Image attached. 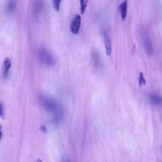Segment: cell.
Segmentation results:
<instances>
[{
	"label": "cell",
	"instance_id": "cell-1",
	"mask_svg": "<svg viewBox=\"0 0 162 162\" xmlns=\"http://www.w3.org/2000/svg\"><path fill=\"white\" fill-rule=\"evenodd\" d=\"M38 100L44 109L52 115L56 121L62 118L63 115V110L60 103L54 99L40 95Z\"/></svg>",
	"mask_w": 162,
	"mask_h": 162
},
{
	"label": "cell",
	"instance_id": "cell-2",
	"mask_svg": "<svg viewBox=\"0 0 162 162\" xmlns=\"http://www.w3.org/2000/svg\"><path fill=\"white\" fill-rule=\"evenodd\" d=\"M39 58L40 62L48 66H52L55 63V59L51 54L44 48L40 49Z\"/></svg>",
	"mask_w": 162,
	"mask_h": 162
},
{
	"label": "cell",
	"instance_id": "cell-3",
	"mask_svg": "<svg viewBox=\"0 0 162 162\" xmlns=\"http://www.w3.org/2000/svg\"><path fill=\"white\" fill-rule=\"evenodd\" d=\"M82 21L80 16L78 14L75 15L72 20L70 25V29L72 33L76 34L79 32Z\"/></svg>",
	"mask_w": 162,
	"mask_h": 162
},
{
	"label": "cell",
	"instance_id": "cell-4",
	"mask_svg": "<svg viewBox=\"0 0 162 162\" xmlns=\"http://www.w3.org/2000/svg\"><path fill=\"white\" fill-rule=\"evenodd\" d=\"M92 59L94 66L97 70L99 69L102 65V61L99 53L95 50H94L92 53Z\"/></svg>",
	"mask_w": 162,
	"mask_h": 162
},
{
	"label": "cell",
	"instance_id": "cell-5",
	"mask_svg": "<svg viewBox=\"0 0 162 162\" xmlns=\"http://www.w3.org/2000/svg\"><path fill=\"white\" fill-rule=\"evenodd\" d=\"M103 34L106 49V53L108 56H110L112 51L111 40L109 36L106 32H104Z\"/></svg>",
	"mask_w": 162,
	"mask_h": 162
},
{
	"label": "cell",
	"instance_id": "cell-6",
	"mask_svg": "<svg viewBox=\"0 0 162 162\" xmlns=\"http://www.w3.org/2000/svg\"><path fill=\"white\" fill-rule=\"evenodd\" d=\"M144 43L148 55H151L152 52V45L149 38L147 35H145L144 38Z\"/></svg>",
	"mask_w": 162,
	"mask_h": 162
},
{
	"label": "cell",
	"instance_id": "cell-7",
	"mask_svg": "<svg viewBox=\"0 0 162 162\" xmlns=\"http://www.w3.org/2000/svg\"><path fill=\"white\" fill-rule=\"evenodd\" d=\"M11 65L10 59L8 57L6 58L4 63L3 76L5 78L8 77Z\"/></svg>",
	"mask_w": 162,
	"mask_h": 162
},
{
	"label": "cell",
	"instance_id": "cell-8",
	"mask_svg": "<svg viewBox=\"0 0 162 162\" xmlns=\"http://www.w3.org/2000/svg\"><path fill=\"white\" fill-rule=\"evenodd\" d=\"M127 1L125 0L121 3L119 6V10L123 20H124L126 17L127 9Z\"/></svg>",
	"mask_w": 162,
	"mask_h": 162
},
{
	"label": "cell",
	"instance_id": "cell-9",
	"mask_svg": "<svg viewBox=\"0 0 162 162\" xmlns=\"http://www.w3.org/2000/svg\"><path fill=\"white\" fill-rule=\"evenodd\" d=\"M16 3L14 1H9L7 4V10L8 12L11 13H13L15 9Z\"/></svg>",
	"mask_w": 162,
	"mask_h": 162
},
{
	"label": "cell",
	"instance_id": "cell-10",
	"mask_svg": "<svg viewBox=\"0 0 162 162\" xmlns=\"http://www.w3.org/2000/svg\"><path fill=\"white\" fill-rule=\"evenodd\" d=\"M150 100L151 102L155 105L160 104L161 102V99L160 97L157 94H153L150 97Z\"/></svg>",
	"mask_w": 162,
	"mask_h": 162
},
{
	"label": "cell",
	"instance_id": "cell-11",
	"mask_svg": "<svg viewBox=\"0 0 162 162\" xmlns=\"http://www.w3.org/2000/svg\"><path fill=\"white\" fill-rule=\"evenodd\" d=\"M88 2V1L87 0H81V1H80V12L82 14H83L85 12Z\"/></svg>",
	"mask_w": 162,
	"mask_h": 162
},
{
	"label": "cell",
	"instance_id": "cell-12",
	"mask_svg": "<svg viewBox=\"0 0 162 162\" xmlns=\"http://www.w3.org/2000/svg\"><path fill=\"white\" fill-rule=\"evenodd\" d=\"M43 3L42 1H38L36 3L34 6L35 11L37 13H40L43 9Z\"/></svg>",
	"mask_w": 162,
	"mask_h": 162
},
{
	"label": "cell",
	"instance_id": "cell-13",
	"mask_svg": "<svg viewBox=\"0 0 162 162\" xmlns=\"http://www.w3.org/2000/svg\"><path fill=\"white\" fill-rule=\"evenodd\" d=\"M61 1L60 0H54L53 1V6L55 9L57 11L60 9V4Z\"/></svg>",
	"mask_w": 162,
	"mask_h": 162
},
{
	"label": "cell",
	"instance_id": "cell-14",
	"mask_svg": "<svg viewBox=\"0 0 162 162\" xmlns=\"http://www.w3.org/2000/svg\"><path fill=\"white\" fill-rule=\"evenodd\" d=\"M139 83L141 85L146 84V82L142 73H140L139 77Z\"/></svg>",
	"mask_w": 162,
	"mask_h": 162
},
{
	"label": "cell",
	"instance_id": "cell-15",
	"mask_svg": "<svg viewBox=\"0 0 162 162\" xmlns=\"http://www.w3.org/2000/svg\"><path fill=\"white\" fill-rule=\"evenodd\" d=\"M4 112L3 104L0 102V117H3Z\"/></svg>",
	"mask_w": 162,
	"mask_h": 162
},
{
	"label": "cell",
	"instance_id": "cell-16",
	"mask_svg": "<svg viewBox=\"0 0 162 162\" xmlns=\"http://www.w3.org/2000/svg\"><path fill=\"white\" fill-rule=\"evenodd\" d=\"M2 126L0 125V139H1L2 137Z\"/></svg>",
	"mask_w": 162,
	"mask_h": 162
},
{
	"label": "cell",
	"instance_id": "cell-17",
	"mask_svg": "<svg viewBox=\"0 0 162 162\" xmlns=\"http://www.w3.org/2000/svg\"><path fill=\"white\" fill-rule=\"evenodd\" d=\"M34 162H43V161L40 159L38 158Z\"/></svg>",
	"mask_w": 162,
	"mask_h": 162
},
{
	"label": "cell",
	"instance_id": "cell-18",
	"mask_svg": "<svg viewBox=\"0 0 162 162\" xmlns=\"http://www.w3.org/2000/svg\"><path fill=\"white\" fill-rule=\"evenodd\" d=\"M65 162H69V161H65Z\"/></svg>",
	"mask_w": 162,
	"mask_h": 162
}]
</instances>
